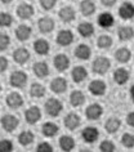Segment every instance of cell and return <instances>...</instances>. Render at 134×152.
I'll return each instance as SVG.
<instances>
[{
	"instance_id": "50",
	"label": "cell",
	"mask_w": 134,
	"mask_h": 152,
	"mask_svg": "<svg viewBox=\"0 0 134 152\" xmlns=\"http://www.w3.org/2000/svg\"><path fill=\"white\" fill-rule=\"evenodd\" d=\"M1 89H3V88H1V84H0V92H1Z\"/></svg>"
},
{
	"instance_id": "33",
	"label": "cell",
	"mask_w": 134,
	"mask_h": 152,
	"mask_svg": "<svg viewBox=\"0 0 134 152\" xmlns=\"http://www.w3.org/2000/svg\"><path fill=\"white\" fill-rule=\"evenodd\" d=\"M34 139H35V135L30 130H23L18 134V143H20L21 146H25V147L30 146V144L34 142Z\"/></svg>"
},
{
	"instance_id": "49",
	"label": "cell",
	"mask_w": 134,
	"mask_h": 152,
	"mask_svg": "<svg viewBox=\"0 0 134 152\" xmlns=\"http://www.w3.org/2000/svg\"><path fill=\"white\" fill-rule=\"evenodd\" d=\"M0 1H3L4 4H9V3H12L13 0H0Z\"/></svg>"
},
{
	"instance_id": "27",
	"label": "cell",
	"mask_w": 134,
	"mask_h": 152,
	"mask_svg": "<svg viewBox=\"0 0 134 152\" xmlns=\"http://www.w3.org/2000/svg\"><path fill=\"white\" fill-rule=\"evenodd\" d=\"M90 56H92V50L86 44H80V45L76 47V49H75V57L76 58H79L81 61H86V59L90 58Z\"/></svg>"
},
{
	"instance_id": "3",
	"label": "cell",
	"mask_w": 134,
	"mask_h": 152,
	"mask_svg": "<svg viewBox=\"0 0 134 152\" xmlns=\"http://www.w3.org/2000/svg\"><path fill=\"white\" fill-rule=\"evenodd\" d=\"M0 123H1V126L4 129L5 132L8 133H12L17 129V126L20 125V119L16 116V115H10V113H7L1 117V120H0Z\"/></svg>"
},
{
	"instance_id": "40",
	"label": "cell",
	"mask_w": 134,
	"mask_h": 152,
	"mask_svg": "<svg viewBox=\"0 0 134 152\" xmlns=\"http://www.w3.org/2000/svg\"><path fill=\"white\" fill-rule=\"evenodd\" d=\"M13 151V142L9 139L0 140V152H12Z\"/></svg>"
},
{
	"instance_id": "38",
	"label": "cell",
	"mask_w": 134,
	"mask_h": 152,
	"mask_svg": "<svg viewBox=\"0 0 134 152\" xmlns=\"http://www.w3.org/2000/svg\"><path fill=\"white\" fill-rule=\"evenodd\" d=\"M115 151H116V146H115V143L110 139L103 140V142H101V144H99V152H115Z\"/></svg>"
},
{
	"instance_id": "43",
	"label": "cell",
	"mask_w": 134,
	"mask_h": 152,
	"mask_svg": "<svg viewBox=\"0 0 134 152\" xmlns=\"http://www.w3.org/2000/svg\"><path fill=\"white\" fill-rule=\"evenodd\" d=\"M41 8L45 10H49L52 8H54V5L57 4V0H39Z\"/></svg>"
},
{
	"instance_id": "22",
	"label": "cell",
	"mask_w": 134,
	"mask_h": 152,
	"mask_svg": "<svg viewBox=\"0 0 134 152\" xmlns=\"http://www.w3.org/2000/svg\"><path fill=\"white\" fill-rule=\"evenodd\" d=\"M58 132H59L58 125L52 123V121L45 123L43 125V128H41V133H43V135L47 137V138H53V137H56L57 134H58Z\"/></svg>"
},
{
	"instance_id": "18",
	"label": "cell",
	"mask_w": 134,
	"mask_h": 152,
	"mask_svg": "<svg viewBox=\"0 0 134 152\" xmlns=\"http://www.w3.org/2000/svg\"><path fill=\"white\" fill-rule=\"evenodd\" d=\"M37 27H39L40 32L43 34H49L54 28V20L51 17H43L37 21Z\"/></svg>"
},
{
	"instance_id": "35",
	"label": "cell",
	"mask_w": 134,
	"mask_h": 152,
	"mask_svg": "<svg viewBox=\"0 0 134 152\" xmlns=\"http://www.w3.org/2000/svg\"><path fill=\"white\" fill-rule=\"evenodd\" d=\"M30 96L32 98H41L45 96V88L39 83H34L30 88Z\"/></svg>"
},
{
	"instance_id": "34",
	"label": "cell",
	"mask_w": 134,
	"mask_h": 152,
	"mask_svg": "<svg viewBox=\"0 0 134 152\" xmlns=\"http://www.w3.org/2000/svg\"><path fill=\"white\" fill-rule=\"evenodd\" d=\"M78 31L80 34V36L83 37H90L94 34V27L90 22H81L78 26Z\"/></svg>"
},
{
	"instance_id": "8",
	"label": "cell",
	"mask_w": 134,
	"mask_h": 152,
	"mask_svg": "<svg viewBox=\"0 0 134 152\" xmlns=\"http://www.w3.org/2000/svg\"><path fill=\"white\" fill-rule=\"evenodd\" d=\"M63 124L68 130H76V129L80 126V124H81V119H80V116L78 115V113L70 112L64 116Z\"/></svg>"
},
{
	"instance_id": "25",
	"label": "cell",
	"mask_w": 134,
	"mask_h": 152,
	"mask_svg": "<svg viewBox=\"0 0 134 152\" xmlns=\"http://www.w3.org/2000/svg\"><path fill=\"white\" fill-rule=\"evenodd\" d=\"M97 21H98V25L103 28H110L115 23V18L110 12H105V13L99 14Z\"/></svg>"
},
{
	"instance_id": "9",
	"label": "cell",
	"mask_w": 134,
	"mask_h": 152,
	"mask_svg": "<svg viewBox=\"0 0 134 152\" xmlns=\"http://www.w3.org/2000/svg\"><path fill=\"white\" fill-rule=\"evenodd\" d=\"M53 64H54L57 71L63 72V71H66L67 68L70 67V58H68L66 54L61 53V54H57L54 57V59H53Z\"/></svg>"
},
{
	"instance_id": "6",
	"label": "cell",
	"mask_w": 134,
	"mask_h": 152,
	"mask_svg": "<svg viewBox=\"0 0 134 152\" xmlns=\"http://www.w3.org/2000/svg\"><path fill=\"white\" fill-rule=\"evenodd\" d=\"M103 113V107L99 103H92L86 107L85 110V116L88 120H92V121H95L98 119H101Z\"/></svg>"
},
{
	"instance_id": "42",
	"label": "cell",
	"mask_w": 134,
	"mask_h": 152,
	"mask_svg": "<svg viewBox=\"0 0 134 152\" xmlns=\"http://www.w3.org/2000/svg\"><path fill=\"white\" fill-rule=\"evenodd\" d=\"M36 152H54L53 151V146L48 142H41L37 144L36 147Z\"/></svg>"
},
{
	"instance_id": "36",
	"label": "cell",
	"mask_w": 134,
	"mask_h": 152,
	"mask_svg": "<svg viewBox=\"0 0 134 152\" xmlns=\"http://www.w3.org/2000/svg\"><path fill=\"white\" fill-rule=\"evenodd\" d=\"M112 45V39L108 35H101L97 39V47L99 49H110Z\"/></svg>"
},
{
	"instance_id": "44",
	"label": "cell",
	"mask_w": 134,
	"mask_h": 152,
	"mask_svg": "<svg viewBox=\"0 0 134 152\" xmlns=\"http://www.w3.org/2000/svg\"><path fill=\"white\" fill-rule=\"evenodd\" d=\"M8 59L5 58V57H3V56H0V74H3V72H5L7 71V68H8Z\"/></svg>"
},
{
	"instance_id": "20",
	"label": "cell",
	"mask_w": 134,
	"mask_h": 152,
	"mask_svg": "<svg viewBox=\"0 0 134 152\" xmlns=\"http://www.w3.org/2000/svg\"><path fill=\"white\" fill-rule=\"evenodd\" d=\"M58 144L63 152H71L75 148V139L70 135H62L58 140Z\"/></svg>"
},
{
	"instance_id": "16",
	"label": "cell",
	"mask_w": 134,
	"mask_h": 152,
	"mask_svg": "<svg viewBox=\"0 0 134 152\" xmlns=\"http://www.w3.org/2000/svg\"><path fill=\"white\" fill-rule=\"evenodd\" d=\"M51 90L57 94H62L67 90V80L64 77H56L51 83Z\"/></svg>"
},
{
	"instance_id": "31",
	"label": "cell",
	"mask_w": 134,
	"mask_h": 152,
	"mask_svg": "<svg viewBox=\"0 0 134 152\" xmlns=\"http://www.w3.org/2000/svg\"><path fill=\"white\" fill-rule=\"evenodd\" d=\"M85 102V96L81 90H74L70 94V103L72 107H80Z\"/></svg>"
},
{
	"instance_id": "32",
	"label": "cell",
	"mask_w": 134,
	"mask_h": 152,
	"mask_svg": "<svg viewBox=\"0 0 134 152\" xmlns=\"http://www.w3.org/2000/svg\"><path fill=\"white\" fill-rule=\"evenodd\" d=\"M80 12H81L83 16L89 17L95 12V4L92 0H83L80 3Z\"/></svg>"
},
{
	"instance_id": "13",
	"label": "cell",
	"mask_w": 134,
	"mask_h": 152,
	"mask_svg": "<svg viewBox=\"0 0 134 152\" xmlns=\"http://www.w3.org/2000/svg\"><path fill=\"white\" fill-rule=\"evenodd\" d=\"M129 79H130V74H129V71L126 70V68L119 67V68L115 70V72H113V80H115V83H116L117 85L126 84V83L129 81Z\"/></svg>"
},
{
	"instance_id": "48",
	"label": "cell",
	"mask_w": 134,
	"mask_h": 152,
	"mask_svg": "<svg viewBox=\"0 0 134 152\" xmlns=\"http://www.w3.org/2000/svg\"><path fill=\"white\" fill-rule=\"evenodd\" d=\"M79 152H93V151L89 150V148H81V150H80Z\"/></svg>"
},
{
	"instance_id": "11",
	"label": "cell",
	"mask_w": 134,
	"mask_h": 152,
	"mask_svg": "<svg viewBox=\"0 0 134 152\" xmlns=\"http://www.w3.org/2000/svg\"><path fill=\"white\" fill-rule=\"evenodd\" d=\"M56 41L61 47H67L74 41V34L70 30H61L56 37Z\"/></svg>"
},
{
	"instance_id": "46",
	"label": "cell",
	"mask_w": 134,
	"mask_h": 152,
	"mask_svg": "<svg viewBox=\"0 0 134 152\" xmlns=\"http://www.w3.org/2000/svg\"><path fill=\"white\" fill-rule=\"evenodd\" d=\"M116 1H117V0H101L102 5L107 7V8H111V7H113L115 4H116Z\"/></svg>"
},
{
	"instance_id": "23",
	"label": "cell",
	"mask_w": 134,
	"mask_h": 152,
	"mask_svg": "<svg viewBox=\"0 0 134 152\" xmlns=\"http://www.w3.org/2000/svg\"><path fill=\"white\" fill-rule=\"evenodd\" d=\"M32 70H34V74L36 75V77L39 79H44L49 75V66L47 62H36L34 64Z\"/></svg>"
},
{
	"instance_id": "14",
	"label": "cell",
	"mask_w": 134,
	"mask_h": 152,
	"mask_svg": "<svg viewBox=\"0 0 134 152\" xmlns=\"http://www.w3.org/2000/svg\"><path fill=\"white\" fill-rule=\"evenodd\" d=\"M89 92L95 97L103 96L106 93V83L103 80H93L88 86Z\"/></svg>"
},
{
	"instance_id": "37",
	"label": "cell",
	"mask_w": 134,
	"mask_h": 152,
	"mask_svg": "<svg viewBox=\"0 0 134 152\" xmlns=\"http://www.w3.org/2000/svg\"><path fill=\"white\" fill-rule=\"evenodd\" d=\"M120 142L125 148H133L134 147V134H132V133H124L121 135Z\"/></svg>"
},
{
	"instance_id": "41",
	"label": "cell",
	"mask_w": 134,
	"mask_h": 152,
	"mask_svg": "<svg viewBox=\"0 0 134 152\" xmlns=\"http://www.w3.org/2000/svg\"><path fill=\"white\" fill-rule=\"evenodd\" d=\"M10 44V37L7 34H0V52L8 49Z\"/></svg>"
},
{
	"instance_id": "5",
	"label": "cell",
	"mask_w": 134,
	"mask_h": 152,
	"mask_svg": "<svg viewBox=\"0 0 134 152\" xmlns=\"http://www.w3.org/2000/svg\"><path fill=\"white\" fill-rule=\"evenodd\" d=\"M40 119H41V111L37 106H31L25 111V120L27 124L34 125L39 123Z\"/></svg>"
},
{
	"instance_id": "12",
	"label": "cell",
	"mask_w": 134,
	"mask_h": 152,
	"mask_svg": "<svg viewBox=\"0 0 134 152\" xmlns=\"http://www.w3.org/2000/svg\"><path fill=\"white\" fill-rule=\"evenodd\" d=\"M17 16L21 18V20H29V18H31L34 16V13H35V10H34V7L31 4H29V3H22L17 7Z\"/></svg>"
},
{
	"instance_id": "1",
	"label": "cell",
	"mask_w": 134,
	"mask_h": 152,
	"mask_svg": "<svg viewBox=\"0 0 134 152\" xmlns=\"http://www.w3.org/2000/svg\"><path fill=\"white\" fill-rule=\"evenodd\" d=\"M111 68V61L107 57H97L92 63V70L97 75H105Z\"/></svg>"
},
{
	"instance_id": "21",
	"label": "cell",
	"mask_w": 134,
	"mask_h": 152,
	"mask_svg": "<svg viewBox=\"0 0 134 152\" xmlns=\"http://www.w3.org/2000/svg\"><path fill=\"white\" fill-rule=\"evenodd\" d=\"M115 58H116V61L120 63H128L129 61L132 59V52H130L129 48L121 47L115 52Z\"/></svg>"
},
{
	"instance_id": "39",
	"label": "cell",
	"mask_w": 134,
	"mask_h": 152,
	"mask_svg": "<svg viewBox=\"0 0 134 152\" xmlns=\"http://www.w3.org/2000/svg\"><path fill=\"white\" fill-rule=\"evenodd\" d=\"M13 23V17L7 12L0 13V27H9Z\"/></svg>"
},
{
	"instance_id": "7",
	"label": "cell",
	"mask_w": 134,
	"mask_h": 152,
	"mask_svg": "<svg viewBox=\"0 0 134 152\" xmlns=\"http://www.w3.org/2000/svg\"><path fill=\"white\" fill-rule=\"evenodd\" d=\"M81 138L85 143H94L99 138V130L95 126H86L81 132Z\"/></svg>"
},
{
	"instance_id": "2",
	"label": "cell",
	"mask_w": 134,
	"mask_h": 152,
	"mask_svg": "<svg viewBox=\"0 0 134 152\" xmlns=\"http://www.w3.org/2000/svg\"><path fill=\"white\" fill-rule=\"evenodd\" d=\"M45 112L48 113L51 117H57L59 116V113L62 112L63 110V103L57 98H49V99L45 102Z\"/></svg>"
},
{
	"instance_id": "4",
	"label": "cell",
	"mask_w": 134,
	"mask_h": 152,
	"mask_svg": "<svg viewBox=\"0 0 134 152\" xmlns=\"http://www.w3.org/2000/svg\"><path fill=\"white\" fill-rule=\"evenodd\" d=\"M27 81H29V77L25 71H14L9 77L10 85L14 86V88H23L27 84Z\"/></svg>"
},
{
	"instance_id": "26",
	"label": "cell",
	"mask_w": 134,
	"mask_h": 152,
	"mask_svg": "<svg viewBox=\"0 0 134 152\" xmlns=\"http://www.w3.org/2000/svg\"><path fill=\"white\" fill-rule=\"evenodd\" d=\"M31 32H32V30H31L30 26H27V25H20L16 28V37L20 41H26V40L30 39Z\"/></svg>"
},
{
	"instance_id": "30",
	"label": "cell",
	"mask_w": 134,
	"mask_h": 152,
	"mask_svg": "<svg viewBox=\"0 0 134 152\" xmlns=\"http://www.w3.org/2000/svg\"><path fill=\"white\" fill-rule=\"evenodd\" d=\"M58 16L61 18V21L68 23V22H71V21L75 20V10H74L72 7H63V8L59 9Z\"/></svg>"
},
{
	"instance_id": "24",
	"label": "cell",
	"mask_w": 134,
	"mask_h": 152,
	"mask_svg": "<svg viewBox=\"0 0 134 152\" xmlns=\"http://www.w3.org/2000/svg\"><path fill=\"white\" fill-rule=\"evenodd\" d=\"M117 36L121 41H129L134 37V28L130 26H120L117 30Z\"/></svg>"
},
{
	"instance_id": "47",
	"label": "cell",
	"mask_w": 134,
	"mask_h": 152,
	"mask_svg": "<svg viewBox=\"0 0 134 152\" xmlns=\"http://www.w3.org/2000/svg\"><path fill=\"white\" fill-rule=\"evenodd\" d=\"M130 97H132V101H133V103H134V85L130 88Z\"/></svg>"
},
{
	"instance_id": "28",
	"label": "cell",
	"mask_w": 134,
	"mask_h": 152,
	"mask_svg": "<svg viewBox=\"0 0 134 152\" xmlns=\"http://www.w3.org/2000/svg\"><path fill=\"white\" fill-rule=\"evenodd\" d=\"M49 43L45 39H37L35 40V43H34V50H35L39 56H45L49 53Z\"/></svg>"
},
{
	"instance_id": "29",
	"label": "cell",
	"mask_w": 134,
	"mask_h": 152,
	"mask_svg": "<svg viewBox=\"0 0 134 152\" xmlns=\"http://www.w3.org/2000/svg\"><path fill=\"white\" fill-rule=\"evenodd\" d=\"M71 76H72V80L75 83H83L88 77V71H86V68L83 66H76L74 70H72Z\"/></svg>"
},
{
	"instance_id": "10",
	"label": "cell",
	"mask_w": 134,
	"mask_h": 152,
	"mask_svg": "<svg viewBox=\"0 0 134 152\" xmlns=\"http://www.w3.org/2000/svg\"><path fill=\"white\" fill-rule=\"evenodd\" d=\"M5 102H7V106H8L9 108L17 110L23 104V98H22V96L20 93L13 92V93H9L8 96H7Z\"/></svg>"
},
{
	"instance_id": "15",
	"label": "cell",
	"mask_w": 134,
	"mask_h": 152,
	"mask_svg": "<svg viewBox=\"0 0 134 152\" xmlns=\"http://www.w3.org/2000/svg\"><path fill=\"white\" fill-rule=\"evenodd\" d=\"M119 16H120L121 20H132L134 17V5L132 3H122L120 5V8H119Z\"/></svg>"
},
{
	"instance_id": "19",
	"label": "cell",
	"mask_w": 134,
	"mask_h": 152,
	"mask_svg": "<svg viewBox=\"0 0 134 152\" xmlns=\"http://www.w3.org/2000/svg\"><path fill=\"white\" fill-rule=\"evenodd\" d=\"M13 59L16 61L18 64H25L30 59V52L23 47L17 48L16 50L13 52Z\"/></svg>"
},
{
	"instance_id": "45",
	"label": "cell",
	"mask_w": 134,
	"mask_h": 152,
	"mask_svg": "<svg viewBox=\"0 0 134 152\" xmlns=\"http://www.w3.org/2000/svg\"><path fill=\"white\" fill-rule=\"evenodd\" d=\"M126 124H128L129 126L134 128V111H130L128 115H126Z\"/></svg>"
},
{
	"instance_id": "17",
	"label": "cell",
	"mask_w": 134,
	"mask_h": 152,
	"mask_svg": "<svg viewBox=\"0 0 134 152\" xmlns=\"http://www.w3.org/2000/svg\"><path fill=\"white\" fill-rule=\"evenodd\" d=\"M120 128H121V120L116 116H112V117H110V119H107L106 123H105V129H106L107 133H110V134L117 133L120 130Z\"/></svg>"
}]
</instances>
